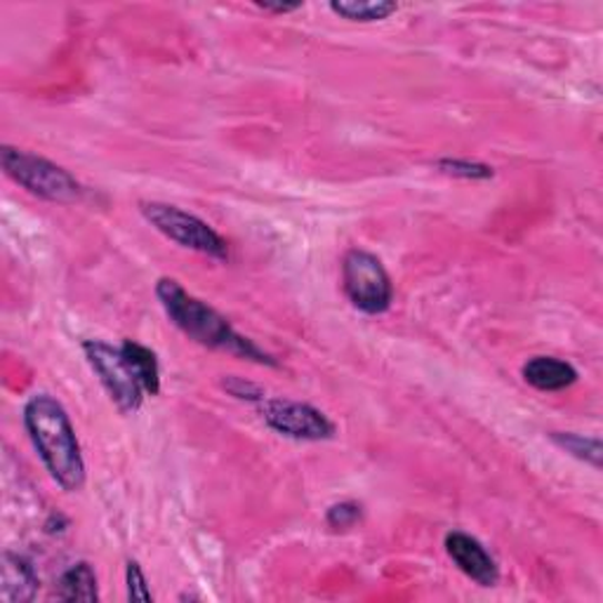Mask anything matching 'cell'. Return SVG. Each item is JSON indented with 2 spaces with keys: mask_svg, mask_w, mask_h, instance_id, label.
I'll return each mask as SVG.
<instances>
[{
  "mask_svg": "<svg viewBox=\"0 0 603 603\" xmlns=\"http://www.w3.org/2000/svg\"><path fill=\"white\" fill-rule=\"evenodd\" d=\"M24 426L52 481L67 493L86 483V460L64 405L50 394H36L24 405Z\"/></svg>",
  "mask_w": 603,
  "mask_h": 603,
  "instance_id": "6da1fadb",
  "label": "cell"
},
{
  "mask_svg": "<svg viewBox=\"0 0 603 603\" xmlns=\"http://www.w3.org/2000/svg\"><path fill=\"white\" fill-rule=\"evenodd\" d=\"M155 298H159L172 325L180 328L189 340L231 356L248 359L262 365H277L274 356H269L264 349L241 335L218 309H212L208 302L187 293L174 279H161L155 283Z\"/></svg>",
  "mask_w": 603,
  "mask_h": 603,
  "instance_id": "7a4b0ae2",
  "label": "cell"
},
{
  "mask_svg": "<svg viewBox=\"0 0 603 603\" xmlns=\"http://www.w3.org/2000/svg\"><path fill=\"white\" fill-rule=\"evenodd\" d=\"M0 165L6 174L19 187L27 189L33 197L50 203H78L83 199V187L69 170L57 165L43 155L22 151L14 147L0 149Z\"/></svg>",
  "mask_w": 603,
  "mask_h": 603,
  "instance_id": "3957f363",
  "label": "cell"
},
{
  "mask_svg": "<svg viewBox=\"0 0 603 603\" xmlns=\"http://www.w3.org/2000/svg\"><path fill=\"white\" fill-rule=\"evenodd\" d=\"M140 212L155 231H161L172 243L201 252V255H208L212 260H229L227 241L208 222L191 215V212L159 201L140 203Z\"/></svg>",
  "mask_w": 603,
  "mask_h": 603,
  "instance_id": "277c9868",
  "label": "cell"
},
{
  "mask_svg": "<svg viewBox=\"0 0 603 603\" xmlns=\"http://www.w3.org/2000/svg\"><path fill=\"white\" fill-rule=\"evenodd\" d=\"M344 293L363 314H384L392 306L394 285L380 258L368 250H349L342 260Z\"/></svg>",
  "mask_w": 603,
  "mask_h": 603,
  "instance_id": "5b68a950",
  "label": "cell"
},
{
  "mask_svg": "<svg viewBox=\"0 0 603 603\" xmlns=\"http://www.w3.org/2000/svg\"><path fill=\"white\" fill-rule=\"evenodd\" d=\"M83 354L107 389L113 405L125 415L138 413L144 401V389L140 380L134 378L121 346H111L102 340H88L83 342Z\"/></svg>",
  "mask_w": 603,
  "mask_h": 603,
  "instance_id": "8992f818",
  "label": "cell"
},
{
  "mask_svg": "<svg viewBox=\"0 0 603 603\" xmlns=\"http://www.w3.org/2000/svg\"><path fill=\"white\" fill-rule=\"evenodd\" d=\"M262 418L271 430L293 441H328L335 436V424L319 408L309 403L290 399H264Z\"/></svg>",
  "mask_w": 603,
  "mask_h": 603,
  "instance_id": "52a82bcc",
  "label": "cell"
},
{
  "mask_svg": "<svg viewBox=\"0 0 603 603\" xmlns=\"http://www.w3.org/2000/svg\"><path fill=\"white\" fill-rule=\"evenodd\" d=\"M445 552H449L455 566L466 577L474 580L476 585H481V587L498 585V580H500L498 563L489 552H485V547L476 537L466 535L462 531H453V533L445 535Z\"/></svg>",
  "mask_w": 603,
  "mask_h": 603,
  "instance_id": "ba28073f",
  "label": "cell"
},
{
  "mask_svg": "<svg viewBox=\"0 0 603 603\" xmlns=\"http://www.w3.org/2000/svg\"><path fill=\"white\" fill-rule=\"evenodd\" d=\"M38 587H41V580H38L31 561L6 552L3 566H0V599L6 603H29L36 599Z\"/></svg>",
  "mask_w": 603,
  "mask_h": 603,
  "instance_id": "9c48e42d",
  "label": "cell"
},
{
  "mask_svg": "<svg viewBox=\"0 0 603 603\" xmlns=\"http://www.w3.org/2000/svg\"><path fill=\"white\" fill-rule=\"evenodd\" d=\"M523 380H526L537 392H563L577 382V371L561 359L554 356H535L531 359L521 371Z\"/></svg>",
  "mask_w": 603,
  "mask_h": 603,
  "instance_id": "30bf717a",
  "label": "cell"
},
{
  "mask_svg": "<svg viewBox=\"0 0 603 603\" xmlns=\"http://www.w3.org/2000/svg\"><path fill=\"white\" fill-rule=\"evenodd\" d=\"M121 352H123L128 365L132 368L134 378L140 380L144 394H149V396L159 394L161 392V368H159V359H155L151 349L140 342L125 340L121 344Z\"/></svg>",
  "mask_w": 603,
  "mask_h": 603,
  "instance_id": "8fae6325",
  "label": "cell"
},
{
  "mask_svg": "<svg viewBox=\"0 0 603 603\" xmlns=\"http://www.w3.org/2000/svg\"><path fill=\"white\" fill-rule=\"evenodd\" d=\"M57 599L62 601H97L100 590H97V575L90 563L78 561L57 582Z\"/></svg>",
  "mask_w": 603,
  "mask_h": 603,
  "instance_id": "7c38bea8",
  "label": "cell"
},
{
  "mask_svg": "<svg viewBox=\"0 0 603 603\" xmlns=\"http://www.w3.org/2000/svg\"><path fill=\"white\" fill-rule=\"evenodd\" d=\"M330 10L335 14L349 19V22H382V19L392 17L399 6L392 0H333Z\"/></svg>",
  "mask_w": 603,
  "mask_h": 603,
  "instance_id": "4fadbf2b",
  "label": "cell"
},
{
  "mask_svg": "<svg viewBox=\"0 0 603 603\" xmlns=\"http://www.w3.org/2000/svg\"><path fill=\"white\" fill-rule=\"evenodd\" d=\"M552 441L559 445L561 451H566L569 455L592 464L594 470L601 466V441L590 439V436H580L571 432H554Z\"/></svg>",
  "mask_w": 603,
  "mask_h": 603,
  "instance_id": "5bb4252c",
  "label": "cell"
},
{
  "mask_svg": "<svg viewBox=\"0 0 603 603\" xmlns=\"http://www.w3.org/2000/svg\"><path fill=\"white\" fill-rule=\"evenodd\" d=\"M436 168L443 174H451V178H460V180H491L495 174L491 165L466 161V159H441L436 161Z\"/></svg>",
  "mask_w": 603,
  "mask_h": 603,
  "instance_id": "9a60e30c",
  "label": "cell"
},
{
  "mask_svg": "<svg viewBox=\"0 0 603 603\" xmlns=\"http://www.w3.org/2000/svg\"><path fill=\"white\" fill-rule=\"evenodd\" d=\"M325 521L333 531H349L361 521V504H356V502L333 504V507H330L325 514Z\"/></svg>",
  "mask_w": 603,
  "mask_h": 603,
  "instance_id": "2e32d148",
  "label": "cell"
},
{
  "mask_svg": "<svg viewBox=\"0 0 603 603\" xmlns=\"http://www.w3.org/2000/svg\"><path fill=\"white\" fill-rule=\"evenodd\" d=\"M125 585H128V599L130 601H153V594L149 590V582H147L138 561H128Z\"/></svg>",
  "mask_w": 603,
  "mask_h": 603,
  "instance_id": "e0dca14e",
  "label": "cell"
},
{
  "mask_svg": "<svg viewBox=\"0 0 603 603\" xmlns=\"http://www.w3.org/2000/svg\"><path fill=\"white\" fill-rule=\"evenodd\" d=\"M224 389L231 396H237V399H248V401H258V403L264 401L262 389L255 386V384H250V382H243L241 378H227Z\"/></svg>",
  "mask_w": 603,
  "mask_h": 603,
  "instance_id": "ac0fdd59",
  "label": "cell"
},
{
  "mask_svg": "<svg viewBox=\"0 0 603 603\" xmlns=\"http://www.w3.org/2000/svg\"><path fill=\"white\" fill-rule=\"evenodd\" d=\"M260 10L264 12H274V14H285V12H295L302 8V3H258Z\"/></svg>",
  "mask_w": 603,
  "mask_h": 603,
  "instance_id": "d6986e66",
  "label": "cell"
}]
</instances>
